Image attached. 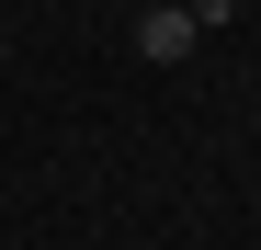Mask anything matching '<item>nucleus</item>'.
Listing matches in <instances>:
<instances>
[{
    "instance_id": "1",
    "label": "nucleus",
    "mask_w": 261,
    "mask_h": 250,
    "mask_svg": "<svg viewBox=\"0 0 261 250\" xmlns=\"http://www.w3.org/2000/svg\"><path fill=\"white\" fill-rule=\"evenodd\" d=\"M193 46H204V34H193V12H182V0H170V12H137V57H148V68H182Z\"/></svg>"
},
{
    "instance_id": "2",
    "label": "nucleus",
    "mask_w": 261,
    "mask_h": 250,
    "mask_svg": "<svg viewBox=\"0 0 261 250\" xmlns=\"http://www.w3.org/2000/svg\"><path fill=\"white\" fill-rule=\"evenodd\" d=\"M182 12H193V34H216V23L239 12V0H182Z\"/></svg>"
}]
</instances>
